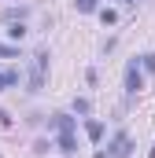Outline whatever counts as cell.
<instances>
[{
	"label": "cell",
	"instance_id": "cell-1",
	"mask_svg": "<svg viewBox=\"0 0 155 158\" xmlns=\"http://www.w3.org/2000/svg\"><path fill=\"white\" fill-rule=\"evenodd\" d=\"M140 88H144V74L137 70V63H129V66H126V92H129V96H137Z\"/></svg>",
	"mask_w": 155,
	"mask_h": 158
},
{
	"label": "cell",
	"instance_id": "cell-2",
	"mask_svg": "<svg viewBox=\"0 0 155 158\" xmlns=\"http://www.w3.org/2000/svg\"><path fill=\"white\" fill-rule=\"evenodd\" d=\"M48 125H52V129H59V132H74L78 121L70 118V114H52V118H48Z\"/></svg>",
	"mask_w": 155,
	"mask_h": 158
},
{
	"label": "cell",
	"instance_id": "cell-3",
	"mask_svg": "<svg viewBox=\"0 0 155 158\" xmlns=\"http://www.w3.org/2000/svg\"><path fill=\"white\" fill-rule=\"evenodd\" d=\"M59 151H63V155H78V140H74V132H59Z\"/></svg>",
	"mask_w": 155,
	"mask_h": 158
},
{
	"label": "cell",
	"instance_id": "cell-4",
	"mask_svg": "<svg viewBox=\"0 0 155 158\" xmlns=\"http://www.w3.org/2000/svg\"><path fill=\"white\" fill-rule=\"evenodd\" d=\"M26 15H30V7L22 4V7H7V11H4L0 19H4V22H19V19H26Z\"/></svg>",
	"mask_w": 155,
	"mask_h": 158
},
{
	"label": "cell",
	"instance_id": "cell-5",
	"mask_svg": "<svg viewBox=\"0 0 155 158\" xmlns=\"http://www.w3.org/2000/svg\"><path fill=\"white\" fill-rule=\"evenodd\" d=\"M85 132H89L92 143H100L104 140V121H85Z\"/></svg>",
	"mask_w": 155,
	"mask_h": 158
},
{
	"label": "cell",
	"instance_id": "cell-6",
	"mask_svg": "<svg viewBox=\"0 0 155 158\" xmlns=\"http://www.w3.org/2000/svg\"><path fill=\"white\" fill-rule=\"evenodd\" d=\"M7 85H19V70H7V74H0V92H4Z\"/></svg>",
	"mask_w": 155,
	"mask_h": 158
},
{
	"label": "cell",
	"instance_id": "cell-7",
	"mask_svg": "<svg viewBox=\"0 0 155 158\" xmlns=\"http://www.w3.org/2000/svg\"><path fill=\"white\" fill-rule=\"evenodd\" d=\"M7 37H11V40H22V37H26V26H22V22H11Z\"/></svg>",
	"mask_w": 155,
	"mask_h": 158
},
{
	"label": "cell",
	"instance_id": "cell-8",
	"mask_svg": "<svg viewBox=\"0 0 155 158\" xmlns=\"http://www.w3.org/2000/svg\"><path fill=\"white\" fill-rule=\"evenodd\" d=\"M140 66H144L148 74H155V52H144V55H140Z\"/></svg>",
	"mask_w": 155,
	"mask_h": 158
},
{
	"label": "cell",
	"instance_id": "cell-9",
	"mask_svg": "<svg viewBox=\"0 0 155 158\" xmlns=\"http://www.w3.org/2000/svg\"><path fill=\"white\" fill-rule=\"evenodd\" d=\"M74 7L85 11V15H92V11H96V0H74Z\"/></svg>",
	"mask_w": 155,
	"mask_h": 158
},
{
	"label": "cell",
	"instance_id": "cell-10",
	"mask_svg": "<svg viewBox=\"0 0 155 158\" xmlns=\"http://www.w3.org/2000/svg\"><path fill=\"white\" fill-rule=\"evenodd\" d=\"M74 110H78V114H85V118H89V110H92V103H89V99H74Z\"/></svg>",
	"mask_w": 155,
	"mask_h": 158
},
{
	"label": "cell",
	"instance_id": "cell-11",
	"mask_svg": "<svg viewBox=\"0 0 155 158\" xmlns=\"http://www.w3.org/2000/svg\"><path fill=\"white\" fill-rule=\"evenodd\" d=\"M0 55H4V59H19V48H11V44H0Z\"/></svg>",
	"mask_w": 155,
	"mask_h": 158
},
{
	"label": "cell",
	"instance_id": "cell-12",
	"mask_svg": "<svg viewBox=\"0 0 155 158\" xmlns=\"http://www.w3.org/2000/svg\"><path fill=\"white\" fill-rule=\"evenodd\" d=\"M100 19H104V26H115V19H118V15L111 11V7H104V11H100Z\"/></svg>",
	"mask_w": 155,
	"mask_h": 158
},
{
	"label": "cell",
	"instance_id": "cell-13",
	"mask_svg": "<svg viewBox=\"0 0 155 158\" xmlns=\"http://www.w3.org/2000/svg\"><path fill=\"white\" fill-rule=\"evenodd\" d=\"M48 147H52L48 140H37V143H33V151H37V155H48Z\"/></svg>",
	"mask_w": 155,
	"mask_h": 158
},
{
	"label": "cell",
	"instance_id": "cell-14",
	"mask_svg": "<svg viewBox=\"0 0 155 158\" xmlns=\"http://www.w3.org/2000/svg\"><path fill=\"white\" fill-rule=\"evenodd\" d=\"M0 125H11V114L7 110H0Z\"/></svg>",
	"mask_w": 155,
	"mask_h": 158
},
{
	"label": "cell",
	"instance_id": "cell-15",
	"mask_svg": "<svg viewBox=\"0 0 155 158\" xmlns=\"http://www.w3.org/2000/svg\"><path fill=\"white\" fill-rule=\"evenodd\" d=\"M96 158H111V155H107V151H96Z\"/></svg>",
	"mask_w": 155,
	"mask_h": 158
},
{
	"label": "cell",
	"instance_id": "cell-16",
	"mask_svg": "<svg viewBox=\"0 0 155 158\" xmlns=\"http://www.w3.org/2000/svg\"><path fill=\"white\" fill-rule=\"evenodd\" d=\"M148 158H155V143H152V151H148Z\"/></svg>",
	"mask_w": 155,
	"mask_h": 158
},
{
	"label": "cell",
	"instance_id": "cell-17",
	"mask_svg": "<svg viewBox=\"0 0 155 158\" xmlns=\"http://www.w3.org/2000/svg\"><path fill=\"white\" fill-rule=\"evenodd\" d=\"M126 4H137V0H126Z\"/></svg>",
	"mask_w": 155,
	"mask_h": 158
}]
</instances>
